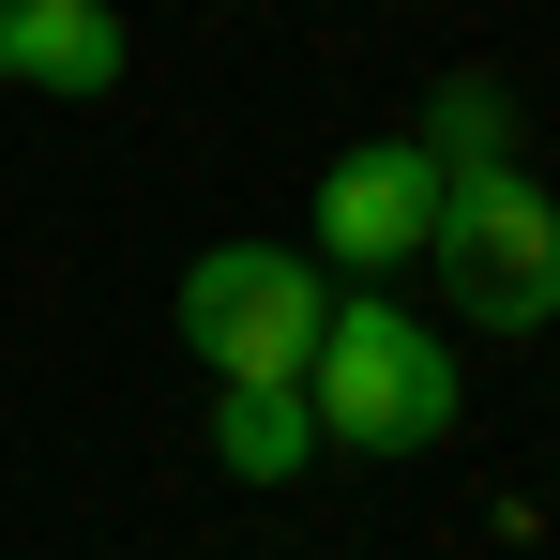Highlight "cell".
I'll return each instance as SVG.
<instances>
[{
	"label": "cell",
	"mask_w": 560,
	"mask_h": 560,
	"mask_svg": "<svg viewBox=\"0 0 560 560\" xmlns=\"http://www.w3.org/2000/svg\"><path fill=\"white\" fill-rule=\"evenodd\" d=\"M303 394H318V440H334V455H440V440H455V349H440L409 303H378V288L318 318Z\"/></svg>",
	"instance_id": "obj_1"
},
{
	"label": "cell",
	"mask_w": 560,
	"mask_h": 560,
	"mask_svg": "<svg viewBox=\"0 0 560 560\" xmlns=\"http://www.w3.org/2000/svg\"><path fill=\"white\" fill-rule=\"evenodd\" d=\"M424 243H440L455 318H485V334H546L560 318V197L530 167H455Z\"/></svg>",
	"instance_id": "obj_2"
},
{
	"label": "cell",
	"mask_w": 560,
	"mask_h": 560,
	"mask_svg": "<svg viewBox=\"0 0 560 560\" xmlns=\"http://www.w3.org/2000/svg\"><path fill=\"white\" fill-rule=\"evenodd\" d=\"M318 273L288 258V243H197V273H183V349L212 378H303L318 364Z\"/></svg>",
	"instance_id": "obj_3"
},
{
	"label": "cell",
	"mask_w": 560,
	"mask_h": 560,
	"mask_svg": "<svg viewBox=\"0 0 560 560\" xmlns=\"http://www.w3.org/2000/svg\"><path fill=\"white\" fill-rule=\"evenodd\" d=\"M424 228H440V167H424V137H364V152H334V183H318V243H334L349 273L424 258Z\"/></svg>",
	"instance_id": "obj_4"
},
{
	"label": "cell",
	"mask_w": 560,
	"mask_h": 560,
	"mask_svg": "<svg viewBox=\"0 0 560 560\" xmlns=\"http://www.w3.org/2000/svg\"><path fill=\"white\" fill-rule=\"evenodd\" d=\"M0 77L15 92H121V15L106 0H0Z\"/></svg>",
	"instance_id": "obj_5"
},
{
	"label": "cell",
	"mask_w": 560,
	"mask_h": 560,
	"mask_svg": "<svg viewBox=\"0 0 560 560\" xmlns=\"http://www.w3.org/2000/svg\"><path fill=\"white\" fill-rule=\"evenodd\" d=\"M212 455L243 469V485H288V469L318 455V394H303V378H228V409H212Z\"/></svg>",
	"instance_id": "obj_6"
},
{
	"label": "cell",
	"mask_w": 560,
	"mask_h": 560,
	"mask_svg": "<svg viewBox=\"0 0 560 560\" xmlns=\"http://www.w3.org/2000/svg\"><path fill=\"white\" fill-rule=\"evenodd\" d=\"M424 167H440V183H455V167H515V92L455 77V92H440V121H424Z\"/></svg>",
	"instance_id": "obj_7"
}]
</instances>
